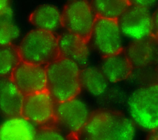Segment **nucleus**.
Here are the masks:
<instances>
[{
	"instance_id": "1",
	"label": "nucleus",
	"mask_w": 158,
	"mask_h": 140,
	"mask_svg": "<svg viewBox=\"0 0 158 140\" xmlns=\"http://www.w3.org/2000/svg\"><path fill=\"white\" fill-rule=\"evenodd\" d=\"M81 134L90 140H132L135 138L136 126L122 113L99 110L91 114Z\"/></svg>"
},
{
	"instance_id": "2",
	"label": "nucleus",
	"mask_w": 158,
	"mask_h": 140,
	"mask_svg": "<svg viewBox=\"0 0 158 140\" xmlns=\"http://www.w3.org/2000/svg\"><path fill=\"white\" fill-rule=\"evenodd\" d=\"M47 90L56 102L67 100L79 94L81 68L69 59L59 56L46 66Z\"/></svg>"
},
{
	"instance_id": "3",
	"label": "nucleus",
	"mask_w": 158,
	"mask_h": 140,
	"mask_svg": "<svg viewBox=\"0 0 158 140\" xmlns=\"http://www.w3.org/2000/svg\"><path fill=\"white\" fill-rule=\"evenodd\" d=\"M127 108L135 126L148 132L158 129V83L136 89L128 97Z\"/></svg>"
},
{
	"instance_id": "4",
	"label": "nucleus",
	"mask_w": 158,
	"mask_h": 140,
	"mask_svg": "<svg viewBox=\"0 0 158 140\" xmlns=\"http://www.w3.org/2000/svg\"><path fill=\"white\" fill-rule=\"evenodd\" d=\"M17 49L21 61L44 66L59 56L57 37L54 32L38 28L28 32Z\"/></svg>"
},
{
	"instance_id": "5",
	"label": "nucleus",
	"mask_w": 158,
	"mask_h": 140,
	"mask_svg": "<svg viewBox=\"0 0 158 140\" xmlns=\"http://www.w3.org/2000/svg\"><path fill=\"white\" fill-rule=\"evenodd\" d=\"M96 17L90 1H70L62 11V27L65 31L89 41Z\"/></svg>"
},
{
	"instance_id": "6",
	"label": "nucleus",
	"mask_w": 158,
	"mask_h": 140,
	"mask_svg": "<svg viewBox=\"0 0 158 140\" xmlns=\"http://www.w3.org/2000/svg\"><path fill=\"white\" fill-rule=\"evenodd\" d=\"M91 114L87 104L77 96L56 102L54 123L67 134L76 136L81 134Z\"/></svg>"
},
{
	"instance_id": "7",
	"label": "nucleus",
	"mask_w": 158,
	"mask_h": 140,
	"mask_svg": "<svg viewBox=\"0 0 158 140\" xmlns=\"http://www.w3.org/2000/svg\"><path fill=\"white\" fill-rule=\"evenodd\" d=\"M123 38L117 19L97 17L89 42L101 56L106 57L123 51Z\"/></svg>"
},
{
	"instance_id": "8",
	"label": "nucleus",
	"mask_w": 158,
	"mask_h": 140,
	"mask_svg": "<svg viewBox=\"0 0 158 140\" xmlns=\"http://www.w3.org/2000/svg\"><path fill=\"white\" fill-rule=\"evenodd\" d=\"M117 20L123 37L130 42L152 36L153 14L150 9L130 5Z\"/></svg>"
},
{
	"instance_id": "9",
	"label": "nucleus",
	"mask_w": 158,
	"mask_h": 140,
	"mask_svg": "<svg viewBox=\"0 0 158 140\" xmlns=\"http://www.w3.org/2000/svg\"><path fill=\"white\" fill-rule=\"evenodd\" d=\"M56 102L47 89L24 96L21 116L41 126L54 123Z\"/></svg>"
},
{
	"instance_id": "10",
	"label": "nucleus",
	"mask_w": 158,
	"mask_h": 140,
	"mask_svg": "<svg viewBox=\"0 0 158 140\" xmlns=\"http://www.w3.org/2000/svg\"><path fill=\"white\" fill-rule=\"evenodd\" d=\"M10 78L24 95L47 89L44 66L20 60L11 73Z\"/></svg>"
},
{
	"instance_id": "11",
	"label": "nucleus",
	"mask_w": 158,
	"mask_h": 140,
	"mask_svg": "<svg viewBox=\"0 0 158 140\" xmlns=\"http://www.w3.org/2000/svg\"><path fill=\"white\" fill-rule=\"evenodd\" d=\"M133 69L146 70L158 63V41L152 36L141 40L130 42L124 51Z\"/></svg>"
},
{
	"instance_id": "12",
	"label": "nucleus",
	"mask_w": 158,
	"mask_h": 140,
	"mask_svg": "<svg viewBox=\"0 0 158 140\" xmlns=\"http://www.w3.org/2000/svg\"><path fill=\"white\" fill-rule=\"evenodd\" d=\"M89 41L65 31L57 36L59 56L77 63L81 68L88 65L90 59Z\"/></svg>"
},
{
	"instance_id": "13",
	"label": "nucleus",
	"mask_w": 158,
	"mask_h": 140,
	"mask_svg": "<svg viewBox=\"0 0 158 140\" xmlns=\"http://www.w3.org/2000/svg\"><path fill=\"white\" fill-rule=\"evenodd\" d=\"M24 95L10 77H0V114L7 118L21 116Z\"/></svg>"
},
{
	"instance_id": "14",
	"label": "nucleus",
	"mask_w": 158,
	"mask_h": 140,
	"mask_svg": "<svg viewBox=\"0 0 158 140\" xmlns=\"http://www.w3.org/2000/svg\"><path fill=\"white\" fill-rule=\"evenodd\" d=\"M100 69L108 82L113 84L126 80L133 72V66L124 50L103 57Z\"/></svg>"
},
{
	"instance_id": "15",
	"label": "nucleus",
	"mask_w": 158,
	"mask_h": 140,
	"mask_svg": "<svg viewBox=\"0 0 158 140\" xmlns=\"http://www.w3.org/2000/svg\"><path fill=\"white\" fill-rule=\"evenodd\" d=\"M29 20L35 28L54 33L62 26V11L54 5L43 4L31 13Z\"/></svg>"
},
{
	"instance_id": "16",
	"label": "nucleus",
	"mask_w": 158,
	"mask_h": 140,
	"mask_svg": "<svg viewBox=\"0 0 158 140\" xmlns=\"http://www.w3.org/2000/svg\"><path fill=\"white\" fill-rule=\"evenodd\" d=\"M80 79L81 88L91 96L99 97L107 91L109 82L100 68L88 65L81 68Z\"/></svg>"
},
{
	"instance_id": "17",
	"label": "nucleus",
	"mask_w": 158,
	"mask_h": 140,
	"mask_svg": "<svg viewBox=\"0 0 158 140\" xmlns=\"http://www.w3.org/2000/svg\"><path fill=\"white\" fill-rule=\"evenodd\" d=\"M97 17L118 19L130 6L129 0H91Z\"/></svg>"
},
{
	"instance_id": "18",
	"label": "nucleus",
	"mask_w": 158,
	"mask_h": 140,
	"mask_svg": "<svg viewBox=\"0 0 158 140\" xmlns=\"http://www.w3.org/2000/svg\"><path fill=\"white\" fill-rule=\"evenodd\" d=\"M19 33V28L13 19L9 7L0 14V45L14 44Z\"/></svg>"
},
{
	"instance_id": "19",
	"label": "nucleus",
	"mask_w": 158,
	"mask_h": 140,
	"mask_svg": "<svg viewBox=\"0 0 158 140\" xmlns=\"http://www.w3.org/2000/svg\"><path fill=\"white\" fill-rule=\"evenodd\" d=\"M20 61L17 46L14 44L0 45V77H10Z\"/></svg>"
},
{
	"instance_id": "20",
	"label": "nucleus",
	"mask_w": 158,
	"mask_h": 140,
	"mask_svg": "<svg viewBox=\"0 0 158 140\" xmlns=\"http://www.w3.org/2000/svg\"><path fill=\"white\" fill-rule=\"evenodd\" d=\"M9 121L3 128V134L9 138L12 136L13 139H26L32 138V132L30 122L22 116H16L8 118Z\"/></svg>"
},
{
	"instance_id": "21",
	"label": "nucleus",
	"mask_w": 158,
	"mask_h": 140,
	"mask_svg": "<svg viewBox=\"0 0 158 140\" xmlns=\"http://www.w3.org/2000/svg\"><path fill=\"white\" fill-rule=\"evenodd\" d=\"M41 129L37 133L36 138L40 139H64L65 136L58 129L51 125L41 126Z\"/></svg>"
},
{
	"instance_id": "22",
	"label": "nucleus",
	"mask_w": 158,
	"mask_h": 140,
	"mask_svg": "<svg viewBox=\"0 0 158 140\" xmlns=\"http://www.w3.org/2000/svg\"><path fill=\"white\" fill-rule=\"evenodd\" d=\"M130 5L137 6L151 9L154 7L158 2V0H129Z\"/></svg>"
},
{
	"instance_id": "23",
	"label": "nucleus",
	"mask_w": 158,
	"mask_h": 140,
	"mask_svg": "<svg viewBox=\"0 0 158 140\" xmlns=\"http://www.w3.org/2000/svg\"><path fill=\"white\" fill-rule=\"evenodd\" d=\"M153 37L158 41V7L153 14Z\"/></svg>"
},
{
	"instance_id": "24",
	"label": "nucleus",
	"mask_w": 158,
	"mask_h": 140,
	"mask_svg": "<svg viewBox=\"0 0 158 140\" xmlns=\"http://www.w3.org/2000/svg\"><path fill=\"white\" fill-rule=\"evenodd\" d=\"M10 0H0V14L10 7Z\"/></svg>"
},
{
	"instance_id": "25",
	"label": "nucleus",
	"mask_w": 158,
	"mask_h": 140,
	"mask_svg": "<svg viewBox=\"0 0 158 140\" xmlns=\"http://www.w3.org/2000/svg\"><path fill=\"white\" fill-rule=\"evenodd\" d=\"M148 138L151 140H158V129L150 131Z\"/></svg>"
},
{
	"instance_id": "26",
	"label": "nucleus",
	"mask_w": 158,
	"mask_h": 140,
	"mask_svg": "<svg viewBox=\"0 0 158 140\" xmlns=\"http://www.w3.org/2000/svg\"><path fill=\"white\" fill-rule=\"evenodd\" d=\"M157 80H158V68H157Z\"/></svg>"
},
{
	"instance_id": "27",
	"label": "nucleus",
	"mask_w": 158,
	"mask_h": 140,
	"mask_svg": "<svg viewBox=\"0 0 158 140\" xmlns=\"http://www.w3.org/2000/svg\"><path fill=\"white\" fill-rule=\"evenodd\" d=\"M69 1H74V0H69Z\"/></svg>"
}]
</instances>
